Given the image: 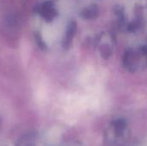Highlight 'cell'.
I'll list each match as a JSON object with an SVG mask.
<instances>
[{
  "label": "cell",
  "mask_w": 147,
  "mask_h": 146,
  "mask_svg": "<svg viewBox=\"0 0 147 146\" xmlns=\"http://www.w3.org/2000/svg\"><path fill=\"white\" fill-rule=\"evenodd\" d=\"M17 146H35L34 136L33 134H26L19 140Z\"/></svg>",
  "instance_id": "7a4b0ae2"
},
{
  "label": "cell",
  "mask_w": 147,
  "mask_h": 146,
  "mask_svg": "<svg viewBox=\"0 0 147 146\" xmlns=\"http://www.w3.org/2000/svg\"><path fill=\"white\" fill-rule=\"evenodd\" d=\"M125 68L132 72H138L147 67V49L140 48L129 51L124 57Z\"/></svg>",
  "instance_id": "6da1fadb"
}]
</instances>
